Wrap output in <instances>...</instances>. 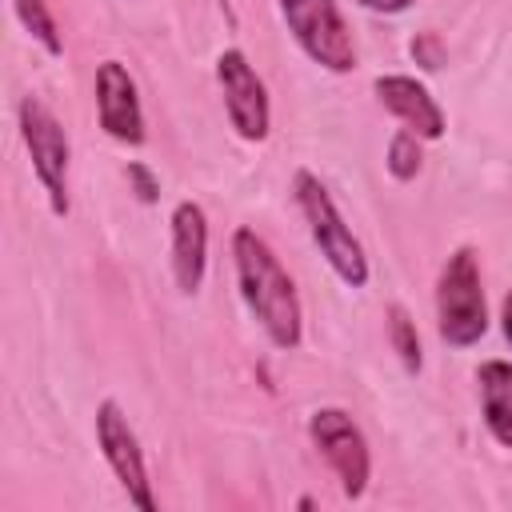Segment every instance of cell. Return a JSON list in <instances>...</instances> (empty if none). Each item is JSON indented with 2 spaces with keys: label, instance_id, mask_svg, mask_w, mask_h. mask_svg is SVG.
Wrapping results in <instances>:
<instances>
[{
  "label": "cell",
  "instance_id": "1",
  "mask_svg": "<svg viewBox=\"0 0 512 512\" xmlns=\"http://www.w3.org/2000/svg\"><path fill=\"white\" fill-rule=\"evenodd\" d=\"M232 260H236L240 300L252 312V320L264 328V336L276 348H284V352L296 348L300 332H304L300 296H296L292 276L284 272V264L268 248V240L256 236L252 228H236L232 232Z\"/></svg>",
  "mask_w": 512,
  "mask_h": 512
},
{
  "label": "cell",
  "instance_id": "2",
  "mask_svg": "<svg viewBox=\"0 0 512 512\" xmlns=\"http://www.w3.org/2000/svg\"><path fill=\"white\" fill-rule=\"evenodd\" d=\"M292 192H296V204H300V212L308 220V232H312L320 256L328 260V268L348 288H364L368 284V256H364L360 240L352 236V228L344 224V216L332 204V196L320 184V176H312L308 168H300L296 180H292Z\"/></svg>",
  "mask_w": 512,
  "mask_h": 512
},
{
  "label": "cell",
  "instance_id": "3",
  "mask_svg": "<svg viewBox=\"0 0 512 512\" xmlns=\"http://www.w3.org/2000/svg\"><path fill=\"white\" fill-rule=\"evenodd\" d=\"M436 328L448 348H472L488 332L480 260L472 248H456L436 280Z\"/></svg>",
  "mask_w": 512,
  "mask_h": 512
},
{
  "label": "cell",
  "instance_id": "4",
  "mask_svg": "<svg viewBox=\"0 0 512 512\" xmlns=\"http://www.w3.org/2000/svg\"><path fill=\"white\" fill-rule=\"evenodd\" d=\"M20 120V140L32 156V172L48 196L52 216H68V132L52 116V108L36 96H24L16 108Z\"/></svg>",
  "mask_w": 512,
  "mask_h": 512
},
{
  "label": "cell",
  "instance_id": "5",
  "mask_svg": "<svg viewBox=\"0 0 512 512\" xmlns=\"http://www.w3.org/2000/svg\"><path fill=\"white\" fill-rule=\"evenodd\" d=\"M280 16L308 60H316L328 72L356 68V44L336 0H280Z\"/></svg>",
  "mask_w": 512,
  "mask_h": 512
},
{
  "label": "cell",
  "instance_id": "6",
  "mask_svg": "<svg viewBox=\"0 0 512 512\" xmlns=\"http://www.w3.org/2000/svg\"><path fill=\"white\" fill-rule=\"evenodd\" d=\"M308 436H312L316 452L328 460V468L336 472L344 496L360 500L368 488V476H372V452H368L360 424L344 408H316L308 416Z\"/></svg>",
  "mask_w": 512,
  "mask_h": 512
},
{
  "label": "cell",
  "instance_id": "7",
  "mask_svg": "<svg viewBox=\"0 0 512 512\" xmlns=\"http://www.w3.org/2000/svg\"><path fill=\"white\" fill-rule=\"evenodd\" d=\"M96 444L108 460V468L116 472L120 488L128 492V500L144 512L156 508V496H152V480H148V468H144V452H140V440L128 424V416L120 412L116 400H100L96 404Z\"/></svg>",
  "mask_w": 512,
  "mask_h": 512
},
{
  "label": "cell",
  "instance_id": "8",
  "mask_svg": "<svg viewBox=\"0 0 512 512\" xmlns=\"http://www.w3.org/2000/svg\"><path fill=\"white\" fill-rule=\"evenodd\" d=\"M216 80L224 92V108L228 120L236 128L240 140H264L272 128V108H268V88L256 76V68L248 64V56L240 48H224L216 56Z\"/></svg>",
  "mask_w": 512,
  "mask_h": 512
},
{
  "label": "cell",
  "instance_id": "9",
  "mask_svg": "<svg viewBox=\"0 0 512 512\" xmlns=\"http://www.w3.org/2000/svg\"><path fill=\"white\" fill-rule=\"evenodd\" d=\"M96 116L100 128L120 144H144V112L136 96V80L120 60L96 64Z\"/></svg>",
  "mask_w": 512,
  "mask_h": 512
},
{
  "label": "cell",
  "instance_id": "10",
  "mask_svg": "<svg viewBox=\"0 0 512 512\" xmlns=\"http://www.w3.org/2000/svg\"><path fill=\"white\" fill-rule=\"evenodd\" d=\"M376 100L420 140H440L444 136V112L432 100V92L416 76H376Z\"/></svg>",
  "mask_w": 512,
  "mask_h": 512
},
{
  "label": "cell",
  "instance_id": "11",
  "mask_svg": "<svg viewBox=\"0 0 512 512\" xmlns=\"http://www.w3.org/2000/svg\"><path fill=\"white\" fill-rule=\"evenodd\" d=\"M204 264H208V216L196 200H180L172 208V276L184 296L200 288Z\"/></svg>",
  "mask_w": 512,
  "mask_h": 512
},
{
  "label": "cell",
  "instance_id": "12",
  "mask_svg": "<svg viewBox=\"0 0 512 512\" xmlns=\"http://www.w3.org/2000/svg\"><path fill=\"white\" fill-rule=\"evenodd\" d=\"M480 384V412L496 444L512 448V364L508 360H484L476 368Z\"/></svg>",
  "mask_w": 512,
  "mask_h": 512
},
{
  "label": "cell",
  "instance_id": "13",
  "mask_svg": "<svg viewBox=\"0 0 512 512\" xmlns=\"http://www.w3.org/2000/svg\"><path fill=\"white\" fill-rule=\"evenodd\" d=\"M12 8H16V20L24 24V32H28L48 56H60V52H64L60 28H56V20H52V12H48L44 0H12Z\"/></svg>",
  "mask_w": 512,
  "mask_h": 512
},
{
  "label": "cell",
  "instance_id": "14",
  "mask_svg": "<svg viewBox=\"0 0 512 512\" xmlns=\"http://www.w3.org/2000/svg\"><path fill=\"white\" fill-rule=\"evenodd\" d=\"M388 340H392L400 364H404L408 372H420V360H424V356H420V332H416V320H412L400 304L388 308Z\"/></svg>",
  "mask_w": 512,
  "mask_h": 512
},
{
  "label": "cell",
  "instance_id": "15",
  "mask_svg": "<svg viewBox=\"0 0 512 512\" xmlns=\"http://www.w3.org/2000/svg\"><path fill=\"white\" fill-rule=\"evenodd\" d=\"M420 136L416 132H408V128H400L392 140H388V172L396 176V180H412L416 172H420Z\"/></svg>",
  "mask_w": 512,
  "mask_h": 512
},
{
  "label": "cell",
  "instance_id": "16",
  "mask_svg": "<svg viewBox=\"0 0 512 512\" xmlns=\"http://www.w3.org/2000/svg\"><path fill=\"white\" fill-rule=\"evenodd\" d=\"M124 176H128V184H132V192H136L140 204H156V200H160V180H156V172H152L148 164L132 160V164L124 168Z\"/></svg>",
  "mask_w": 512,
  "mask_h": 512
},
{
  "label": "cell",
  "instance_id": "17",
  "mask_svg": "<svg viewBox=\"0 0 512 512\" xmlns=\"http://www.w3.org/2000/svg\"><path fill=\"white\" fill-rule=\"evenodd\" d=\"M412 56H416V64H424V68H440V64H444V52H440L436 32H420V36L412 40Z\"/></svg>",
  "mask_w": 512,
  "mask_h": 512
},
{
  "label": "cell",
  "instance_id": "18",
  "mask_svg": "<svg viewBox=\"0 0 512 512\" xmlns=\"http://www.w3.org/2000/svg\"><path fill=\"white\" fill-rule=\"evenodd\" d=\"M360 8H368V12H384V16H396V12H408L416 0H356Z\"/></svg>",
  "mask_w": 512,
  "mask_h": 512
},
{
  "label": "cell",
  "instance_id": "19",
  "mask_svg": "<svg viewBox=\"0 0 512 512\" xmlns=\"http://www.w3.org/2000/svg\"><path fill=\"white\" fill-rule=\"evenodd\" d=\"M500 324H504V340L512 344V292L504 296V308H500Z\"/></svg>",
  "mask_w": 512,
  "mask_h": 512
}]
</instances>
